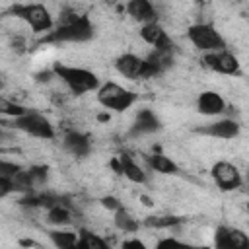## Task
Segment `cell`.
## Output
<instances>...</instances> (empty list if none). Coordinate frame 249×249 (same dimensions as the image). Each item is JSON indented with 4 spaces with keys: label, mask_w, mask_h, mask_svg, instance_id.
<instances>
[{
    "label": "cell",
    "mask_w": 249,
    "mask_h": 249,
    "mask_svg": "<svg viewBox=\"0 0 249 249\" xmlns=\"http://www.w3.org/2000/svg\"><path fill=\"white\" fill-rule=\"evenodd\" d=\"M93 37V25L86 16H78L72 10H62L54 31L45 35L41 43H84Z\"/></svg>",
    "instance_id": "6da1fadb"
},
{
    "label": "cell",
    "mask_w": 249,
    "mask_h": 249,
    "mask_svg": "<svg viewBox=\"0 0 249 249\" xmlns=\"http://www.w3.org/2000/svg\"><path fill=\"white\" fill-rule=\"evenodd\" d=\"M53 72L56 78H60L68 89L74 95H82L86 91H93L99 88V80L93 72L86 70V68H76V66H64L60 62H54Z\"/></svg>",
    "instance_id": "7a4b0ae2"
},
{
    "label": "cell",
    "mask_w": 249,
    "mask_h": 249,
    "mask_svg": "<svg viewBox=\"0 0 249 249\" xmlns=\"http://www.w3.org/2000/svg\"><path fill=\"white\" fill-rule=\"evenodd\" d=\"M6 14H12L19 19H23L35 33L51 31L53 27V18L49 10L41 4H14Z\"/></svg>",
    "instance_id": "3957f363"
},
{
    "label": "cell",
    "mask_w": 249,
    "mask_h": 249,
    "mask_svg": "<svg viewBox=\"0 0 249 249\" xmlns=\"http://www.w3.org/2000/svg\"><path fill=\"white\" fill-rule=\"evenodd\" d=\"M97 101L105 109L123 113V111H126L136 101V93L130 91V89L121 88L115 82H107V84H103V86L97 88Z\"/></svg>",
    "instance_id": "277c9868"
},
{
    "label": "cell",
    "mask_w": 249,
    "mask_h": 249,
    "mask_svg": "<svg viewBox=\"0 0 249 249\" xmlns=\"http://www.w3.org/2000/svg\"><path fill=\"white\" fill-rule=\"evenodd\" d=\"M14 121L10 123V126L18 128V130H23L31 136H37V138H45V140H51L54 138V128L51 124V121L35 111H25L23 115L19 117H12Z\"/></svg>",
    "instance_id": "5b68a950"
},
{
    "label": "cell",
    "mask_w": 249,
    "mask_h": 249,
    "mask_svg": "<svg viewBox=\"0 0 249 249\" xmlns=\"http://www.w3.org/2000/svg\"><path fill=\"white\" fill-rule=\"evenodd\" d=\"M187 37L189 41L200 49V51H222L226 49V41L224 37L210 25V23H195L187 29Z\"/></svg>",
    "instance_id": "8992f818"
},
{
    "label": "cell",
    "mask_w": 249,
    "mask_h": 249,
    "mask_svg": "<svg viewBox=\"0 0 249 249\" xmlns=\"http://www.w3.org/2000/svg\"><path fill=\"white\" fill-rule=\"evenodd\" d=\"M202 64L206 68H210L212 72H218V74H226V76H239L241 74L237 58L231 53H228L226 49L206 53L202 56Z\"/></svg>",
    "instance_id": "52a82bcc"
},
{
    "label": "cell",
    "mask_w": 249,
    "mask_h": 249,
    "mask_svg": "<svg viewBox=\"0 0 249 249\" xmlns=\"http://www.w3.org/2000/svg\"><path fill=\"white\" fill-rule=\"evenodd\" d=\"M214 183L222 189V191H235L241 187V173L237 171V167L230 161H216L210 169Z\"/></svg>",
    "instance_id": "ba28073f"
},
{
    "label": "cell",
    "mask_w": 249,
    "mask_h": 249,
    "mask_svg": "<svg viewBox=\"0 0 249 249\" xmlns=\"http://www.w3.org/2000/svg\"><path fill=\"white\" fill-rule=\"evenodd\" d=\"M140 37H142L146 43L154 45L156 51H160V53L173 54V51H175V43L169 39V35L163 31V27H161L158 21L144 23L142 29H140Z\"/></svg>",
    "instance_id": "9c48e42d"
},
{
    "label": "cell",
    "mask_w": 249,
    "mask_h": 249,
    "mask_svg": "<svg viewBox=\"0 0 249 249\" xmlns=\"http://www.w3.org/2000/svg\"><path fill=\"white\" fill-rule=\"evenodd\" d=\"M214 243L216 247L220 249H243L249 245V237L245 231L237 230V228H226V226H220L216 230V235H214Z\"/></svg>",
    "instance_id": "30bf717a"
},
{
    "label": "cell",
    "mask_w": 249,
    "mask_h": 249,
    "mask_svg": "<svg viewBox=\"0 0 249 249\" xmlns=\"http://www.w3.org/2000/svg\"><path fill=\"white\" fill-rule=\"evenodd\" d=\"M195 132L198 134H206V136H212V138H235L239 134V124L231 119H222V121H216V123H210L206 126H198L195 128Z\"/></svg>",
    "instance_id": "8fae6325"
},
{
    "label": "cell",
    "mask_w": 249,
    "mask_h": 249,
    "mask_svg": "<svg viewBox=\"0 0 249 249\" xmlns=\"http://www.w3.org/2000/svg\"><path fill=\"white\" fill-rule=\"evenodd\" d=\"M115 68L119 70V74H123L128 80L144 78V58H140V56H136L132 53L121 54L115 60Z\"/></svg>",
    "instance_id": "7c38bea8"
},
{
    "label": "cell",
    "mask_w": 249,
    "mask_h": 249,
    "mask_svg": "<svg viewBox=\"0 0 249 249\" xmlns=\"http://www.w3.org/2000/svg\"><path fill=\"white\" fill-rule=\"evenodd\" d=\"M161 128V123L160 119L150 111V109H142L138 115H136V121L134 124L130 126L128 130V136H142V134H150V132H156Z\"/></svg>",
    "instance_id": "4fadbf2b"
},
{
    "label": "cell",
    "mask_w": 249,
    "mask_h": 249,
    "mask_svg": "<svg viewBox=\"0 0 249 249\" xmlns=\"http://www.w3.org/2000/svg\"><path fill=\"white\" fill-rule=\"evenodd\" d=\"M62 144H64V150L70 152V154L76 156V158H86V156L91 152V142H89V138H88L86 134L78 132V130L66 132Z\"/></svg>",
    "instance_id": "5bb4252c"
},
{
    "label": "cell",
    "mask_w": 249,
    "mask_h": 249,
    "mask_svg": "<svg viewBox=\"0 0 249 249\" xmlns=\"http://www.w3.org/2000/svg\"><path fill=\"white\" fill-rule=\"evenodd\" d=\"M196 111L202 115H220L226 111V101L216 91H202L196 99Z\"/></svg>",
    "instance_id": "9a60e30c"
},
{
    "label": "cell",
    "mask_w": 249,
    "mask_h": 249,
    "mask_svg": "<svg viewBox=\"0 0 249 249\" xmlns=\"http://www.w3.org/2000/svg\"><path fill=\"white\" fill-rule=\"evenodd\" d=\"M126 14L136 19V21H142V23H150V21H156L158 14L152 6L150 0H128L126 4Z\"/></svg>",
    "instance_id": "2e32d148"
},
{
    "label": "cell",
    "mask_w": 249,
    "mask_h": 249,
    "mask_svg": "<svg viewBox=\"0 0 249 249\" xmlns=\"http://www.w3.org/2000/svg\"><path fill=\"white\" fill-rule=\"evenodd\" d=\"M119 161H121V175H124L132 183H146V179H148L146 173L142 171V167L128 154H121Z\"/></svg>",
    "instance_id": "e0dca14e"
},
{
    "label": "cell",
    "mask_w": 249,
    "mask_h": 249,
    "mask_svg": "<svg viewBox=\"0 0 249 249\" xmlns=\"http://www.w3.org/2000/svg\"><path fill=\"white\" fill-rule=\"evenodd\" d=\"M146 160H148V165H150L154 171H158V173H163V175H175V173L179 171L177 163L171 161L167 156H163V154H160V152L148 156Z\"/></svg>",
    "instance_id": "ac0fdd59"
},
{
    "label": "cell",
    "mask_w": 249,
    "mask_h": 249,
    "mask_svg": "<svg viewBox=\"0 0 249 249\" xmlns=\"http://www.w3.org/2000/svg\"><path fill=\"white\" fill-rule=\"evenodd\" d=\"M47 220H49L51 224H54V226H66V224L72 222V212H70L68 204L64 202V198L49 208V212H47Z\"/></svg>",
    "instance_id": "d6986e66"
},
{
    "label": "cell",
    "mask_w": 249,
    "mask_h": 249,
    "mask_svg": "<svg viewBox=\"0 0 249 249\" xmlns=\"http://www.w3.org/2000/svg\"><path fill=\"white\" fill-rule=\"evenodd\" d=\"M115 226L124 233H132V231H136L140 228V222L136 218H132V214L128 210H124L121 206V208L115 210Z\"/></svg>",
    "instance_id": "ffe728a7"
},
{
    "label": "cell",
    "mask_w": 249,
    "mask_h": 249,
    "mask_svg": "<svg viewBox=\"0 0 249 249\" xmlns=\"http://www.w3.org/2000/svg\"><path fill=\"white\" fill-rule=\"evenodd\" d=\"M183 222H185V218H181V216H148L142 222V226L163 230V228H175V226H179Z\"/></svg>",
    "instance_id": "44dd1931"
},
{
    "label": "cell",
    "mask_w": 249,
    "mask_h": 249,
    "mask_svg": "<svg viewBox=\"0 0 249 249\" xmlns=\"http://www.w3.org/2000/svg\"><path fill=\"white\" fill-rule=\"evenodd\" d=\"M49 237L60 249H74L76 243H78V237H76L74 231H58V230H53V231H49Z\"/></svg>",
    "instance_id": "7402d4cb"
},
{
    "label": "cell",
    "mask_w": 249,
    "mask_h": 249,
    "mask_svg": "<svg viewBox=\"0 0 249 249\" xmlns=\"http://www.w3.org/2000/svg\"><path fill=\"white\" fill-rule=\"evenodd\" d=\"M76 247H84V249H107V241L101 239V237H97L95 233H91L88 230H82Z\"/></svg>",
    "instance_id": "603a6c76"
},
{
    "label": "cell",
    "mask_w": 249,
    "mask_h": 249,
    "mask_svg": "<svg viewBox=\"0 0 249 249\" xmlns=\"http://www.w3.org/2000/svg\"><path fill=\"white\" fill-rule=\"evenodd\" d=\"M10 181H12V185H14V191H19V193H29V191H33L31 175H29V171H25L23 167H21L14 177H10Z\"/></svg>",
    "instance_id": "cb8c5ba5"
},
{
    "label": "cell",
    "mask_w": 249,
    "mask_h": 249,
    "mask_svg": "<svg viewBox=\"0 0 249 249\" xmlns=\"http://www.w3.org/2000/svg\"><path fill=\"white\" fill-rule=\"evenodd\" d=\"M25 111H27L25 107H21V105H18V103H14V101H10V99L0 95V115H4V117H19Z\"/></svg>",
    "instance_id": "d4e9b609"
},
{
    "label": "cell",
    "mask_w": 249,
    "mask_h": 249,
    "mask_svg": "<svg viewBox=\"0 0 249 249\" xmlns=\"http://www.w3.org/2000/svg\"><path fill=\"white\" fill-rule=\"evenodd\" d=\"M29 175H31V181H33V187H39L47 181L49 177V167L47 165H31L29 169Z\"/></svg>",
    "instance_id": "484cf974"
},
{
    "label": "cell",
    "mask_w": 249,
    "mask_h": 249,
    "mask_svg": "<svg viewBox=\"0 0 249 249\" xmlns=\"http://www.w3.org/2000/svg\"><path fill=\"white\" fill-rule=\"evenodd\" d=\"M19 169H21V165H18V163H14V161H4V160H0V175H2V177H14Z\"/></svg>",
    "instance_id": "4316f807"
},
{
    "label": "cell",
    "mask_w": 249,
    "mask_h": 249,
    "mask_svg": "<svg viewBox=\"0 0 249 249\" xmlns=\"http://www.w3.org/2000/svg\"><path fill=\"white\" fill-rule=\"evenodd\" d=\"M14 191V185L10 181V177H2L0 175V198H4L6 195H10Z\"/></svg>",
    "instance_id": "83f0119b"
},
{
    "label": "cell",
    "mask_w": 249,
    "mask_h": 249,
    "mask_svg": "<svg viewBox=\"0 0 249 249\" xmlns=\"http://www.w3.org/2000/svg\"><path fill=\"white\" fill-rule=\"evenodd\" d=\"M101 204H103L105 208H109V210H117V208H121V200L115 198V196H103V198H101Z\"/></svg>",
    "instance_id": "f1b7e54d"
},
{
    "label": "cell",
    "mask_w": 249,
    "mask_h": 249,
    "mask_svg": "<svg viewBox=\"0 0 249 249\" xmlns=\"http://www.w3.org/2000/svg\"><path fill=\"white\" fill-rule=\"evenodd\" d=\"M53 76H54L53 70H43V72H37V74H35V80L41 82V84H45V82H51Z\"/></svg>",
    "instance_id": "f546056e"
},
{
    "label": "cell",
    "mask_w": 249,
    "mask_h": 249,
    "mask_svg": "<svg viewBox=\"0 0 249 249\" xmlns=\"http://www.w3.org/2000/svg\"><path fill=\"white\" fill-rule=\"evenodd\" d=\"M169 245H183L181 241H177V239H161V241H158V247H169Z\"/></svg>",
    "instance_id": "4dcf8cb0"
},
{
    "label": "cell",
    "mask_w": 249,
    "mask_h": 249,
    "mask_svg": "<svg viewBox=\"0 0 249 249\" xmlns=\"http://www.w3.org/2000/svg\"><path fill=\"white\" fill-rule=\"evenodd\" d=\"M123 247H138V249H142L144 243L138 241V239H130V241H123Z\"/></svg>",
    "instance_id": "1f68e13d"
},
{
    "label": "cell",
    "mask_w": 249,
    "mask_h": 249,
    "mask_svg": "<svg viewBox=\"0 0 249 249\" xmlns=\"http://www.w3.org/2000/svg\"><path fill=\"white\" fill-rule=\"evenodd\" d=\"M19 245L21 247H41V243H37L33 239H19Z\"/></svg>",
    "instance_id": "d6a6232c"
},
{
    "label": "cell",
    "mask_w": 249,
    "mask_h": 249,
    "mask_svg": "<svg viewBox=\"0 0 249 249\" xmlns=\"http://www.w3.org/2000/svg\"><path fill=\"white\" fill-rule=\"evenodd\" d=\"M12 47H14L18 53H21V51H23V39H21V37L14 39V41H12Z\"/></svg>",
    "instance_id": "836d02e7"
},
{
    "label": "cell",
    "mask_w": 249,
    "mask_h": 249,
    "mask_svg": "<svg viewBox=\"0 0 249 249\" xmlns=\"http://www.w3.org/2000/svg\"><path fill=\"white\" fill-rule=\"evenodd\" d=\"M111 117H109V113H99L97 115V121H101V123H105V121H109Z\"/></svg>",
    "instance_id": "e575fe53"
},
{
    "label": "cell",
    "mask_w": 249,
    "mask_h": 249,
    "mask_svg": "<svg viewBox=\"0 0 249 249\" xmlns=\"http://www.w3.org/2000/svg\"><path fill=\"white\" fill-rule=\"evenodd\" d=\"M140 198H142V202H144V204H146V206H152V200H150V198H148V196H146V195H142V196H140Z\"/></svg>",
    "instance_id": "d590c367"
},
{
    "label": "cell",
    "mask_w": 249,
    "mask_h": 249,
    "mask_svg": "<svg viewBox=\"0 0 249 249\" xmlns=\"http://www.w3.org/2000/svg\"><path fill=\"white\" fill-rule=\"evenodd\" d=\"M103 2H105L107 6H115V4H117V0H103Z\"/></svg>",
    "instance_id": "8d00e7d4"
},
{
    "label": "cell",
    "mask_w": 249,
    "mask_h": 249,
    "mask_svg": "<svg viewBox=\"0 0 249 249\" xmlns=\"http://www.w3.org/2000/svg\"><path fill=\"white\" fill-rule=\"evenodd\" d=\"M4 136H6V134H4V130H2V128H0V140H2V138H4Z\"/></svg>",
    "instance_id": "74e56055"
},
{
    "label": "cell",
    "mask_w": 249,
    "mask_h": 249,
    "mask_svg": "<svg viewBox=\"0 0 249 249\" xmlns=\"http://www.w3.org/2000/svg\"><path fill=\"white\" fill-rule=\"evenodd\" d=\"M4 152H8V150H6V148H2V146H0V154H4Z\"/></svg>",
    "instance_id": "f35d334b"
},
{
    "label": "cell",
    "mask_w": 249,
    "mask_h": 249,
    "mask_svg": "<svg viewBox=\"0 0 249 249\" xmlns=\"http://www.w3.org/2000/svg\"><path fill=\"white\" fill-rule=\"evenodd\" d=\"M196 2H198V4H202V2H204V0H196Z\"/></svg>",
    "instance_id": "ab89813d"
}]
</instances>
